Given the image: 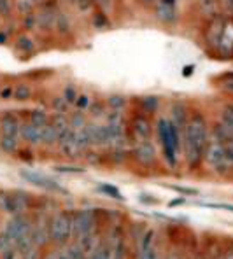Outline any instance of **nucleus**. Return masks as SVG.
<instances>
[{
  "mask_svg": "<svg viewBox=\"0 0 233 259\" xmlns=\"http://www.w3.org/2000/svg\"><path fill=\"white\" fill-rule=\"evenodd\" d=\"M207 147V123L204 116L195 114L189 117L184 130V154L189 165L197 166L202 161Z\"/></svg>",
  "mask_w": 233,
  "mask_h": 259,
  "instance_id": "f257e3e1",
  "label": "nucleus"
},
{
  "mask_svg": "<svg viewBox=\"0 0 233 259\" xmlns=\"http://www.w3.org/2000/svg\"><path fill=\"white\" fill-rule=\"evenodd\" d=\"M158 132H160V140H162L165 158L169 159L170 163H174L175 152H177V147H179V135H177V130H175V124L162 119L158 124Z\"/></svg>",
  "mask_w": 233,
  "mask_h": 259,
  "instance_id": "f03ea898",
  "label": "nucleus"
},
{
  "mask_svg": "<svg viewBox=\"0 0 233 259\" xmlns=\"http://www.w3.org/2000/svg\"><path fill=\"white\" fill-rule=\"evenodd\" d=\"M72 233V219L67 214H58L49 223V237L56 243H65Z\"/></svg>",
  "mask_w": 233,
  "mask_h": 259,
  "instance_id": "7ed1b4c3",
  "label": "nucleus"
},
{
  "mask_svg": "<svg viewBox=\"0 0 233 259\" xmlns=\"http://www.w3.org/2000/svg\"><path fill=\"white\" fill-rule=\"evenodd\" d=\"M0 208L18 215L28 208V196L25 193H6L0 194Z\"/></svg>",
  "mask_w": 233,
  "mask_h": 259,
  "instance_id": "20e7f679",
  "label": "nucleus"
},
{
  "mask_svg": "<svg viewBox=\"0 0 233 259\" xmlns=\"http://www.w3.org/2000/svg\"><path fill=\"white\" fill-rule=\"evenodd\" d=\"M21 177L25 181H28L30 184L37 186V188H43V189H48V191H58V193H63L65 189L58 182L51 181L49 177H46L43 174H35V172H28V170H21Z\"/></svg>",
  "mask_w": 233,
  "mask_h": 259,
  "instance_id": "39448f33",
  "label": "nucleus"
},
{
  "mask_svg": "<svg viewBox=\"0 0 233 259\" xmlns=\"http://www.w3.org/2000/svg\"><path fill=\"white\" fill-rule=\"evenodd\" d=\"M91 226H93V214L90 210H81L72 221V228L75 230V235L79 238H85L91 231Z\"/></svg>",
  "mask_w": 233,
  "mask_h": 259,
  "instance_id": "423d86ee",
  "label": "nucleus"
},
{
  "mask_svg": "<svg viewBox=\"0 0 233 259\" xmlns=\"http://www.w3.org/2000/svg\"><path fill=\"white\" fill-rule=\"evenodd\" d=\"M154 14L160 21L163 23H174L177 20V11H175V4L165 2V0H158L154 7Z\"/></svg>",
  "mask_w": 233,
  "mask_h": 259,
  "instance_id": "0eeeda50",
  "label": "nucleus"
},
{
  "mask_svg": "<svg viewBox=\"0 0 233 259\" xmlns=\"http://www.w3.org/2000/svg\"><path fill=\"white\" fill-rule=\"evenodd\" d=\"M20 121L14 114H6L0 121V133L4 137H20Z\"/></svg>",
  "mask_w": 233,
  "mask_h": 259,
  "instance_id": "6e6552de",
  "label": "nucleus"
},
{
  "mask_svg": "<svg viewBox=\"0 0 233 259\" xmlns=\"http://www.w3.org/2000/svg\"><path fill=\"white\" fill-rule=\"evenodd\" d=\"M205 158H207V161L212 163V165H219L223 159H226L224 146L221 142L207 144V147H205Z\"/></svg>",
  "mask_w": 233,
  "mask_h": 259,
  "instance_id": "1a4fd4ad",
  "label": "nucleus"
},
{
  "mask_svg": "<svg viewBox=\"0 0 233 259\" xmlns=\"http://www.w3.org/2000/svg\"><path fill=\"white\" fill-rule=\"evenodd\" d=\"M20 135L23 137V140H26L28 144H39L41 135H43V128L35 126L33 123H26L20 128Z\"/></svg>",
  "mask_w": 233,
  "mask_h": 259,
  "instance_id": "9d476101",
  "label": "nucleus"
},
{
  "mask_svg": "<svg viewBox=\"0 0 233 259\" xmlns=\"http://www.w3.org/2000/svg\"><path fill=\"white\" fill-rule=\"evenodd\" d=\"M135 158L139 159V161L142 163V165H149V163H154V159H156L154 147H152L149 142H142L135 149Z\"/></svg>",
  "mask_w": 233,
  "mask_h": 259,
  "instance_id": "9b49d317",
  "label": "nucleus"
},
{
  "mask_svg": "<svg viewBox=\"0 0 233 259\" xmlns=\"http://www.w3.org/2000/svg\"><path fill=\"white\" fill-rule=\"evenodd\" d=\"M133 132H135V135L140 139V142H146L149 139V135H151V124H149V121L146 117L139 116L133 119Z\"/></svg>",
  "mask_w": 233,
  "mask_h": 259,
  "instance_id": "f8f14e48",
  "label": "nucleus"
},
{
  "mask_svg": "<svg viewBox=\"0 0 233 259\" xmlns=\"http://www.w3.org/2000/svg\"><path fill=\"white\" fill-rule=\"evenodd\" d=\"M51 124H53V128L56 130V133H58V137L60 139H63L65 135H67L68 132H70V123H68L67 119H65V116L63 114H58V116H55L51 119Z\"/></svg>",
  "mask_w": 233,
  "mask_h": 259,
  "instance_id": "ddd939ff",
  "label": "nucleus"
},
{
  "mask_svg": "<svg viewBox=\"0 0 233 259\" xmlns=\"http://www.w3.org/2000/svg\"><path fill=\"white\" fill-rule=\"evenodd\" d=\"M60 140V137H58V133H56V130L53 128V124L51 123H48L46 126H43V135H41V142H44V144H55V142H58Z\"/></svg>",
  "mask_w": 233,
  "mask_h": 259,
  "instance_id": "4468645a",
  "label": "nucleus"
},
{
  "mask_svg": "<svg viewBox=\"0 0 233 259\" xmlns=\"http://www.w3.org/2000/svg\"><path fill=\"white\" fill-rule=\"evenodd\" d=\"M30 123H33L35 126L43 128L49 123V119H48V116H46V112H43V110H33V112L30 114Z\"/></svg>",
  "mask_w": 233,
  "mask_h": 259,
  "instance_id": "2eb2a0df",
  "label": "nucleus"
},
{
  "mask_svg": "<svg viewBox=\"0 0 233 259\" xmlns=\"http://www.w3.org/2000/svg\"><path fill=\"white\" fill-rule=\"evenodd\" d=\"M16 48L20 49V51H23V53H28V51H32V49H33V42L28 39V37H20V39H18Z\"/></svg>",
  "mask_w": 233,
  "mask_h": 259,
  "instance_id": "dca6fc26",
  "label": "nucleus"
},
{
  "mask_svg": "<svg viewBox=\"0 0 233 259\" xmlns=\"http://www.w3.org/2000/svg\"><path fill=\"white\" fill-rule=\"evenodd\" d=\"M30 97V88L25 86V84H20L14 90V98L16 100H26V98Z\"/></svg>",
  "mask_w": 233,
  "mask_h": 259,
  "instance_id": "f3484780",
  "label": "nucleus"
},
{
  "mask_svg": "<svg viewBox=\"0 0 233 259\" xmlns=\"http://www.w3.org/2000/svg\"><path fill=\"white\" fill-rule=\"evenodd\" d=\"M223 121H224V124H226L228 128L233 130V107H231V105L224 107V110H223Z\"/></svg>",
  "mask_w": 233,
  "mask_h": 259,
  "instance_id": "a211bd4d",
  "label": "nucleus"
},
{
  "mask_svg": "<svg viewBox=\"0 0 233 259\" xmlns=\"http://www.w3.org/2000/svg\"><path fill=\"white\" fill-rule=\"evenodd\" d=\"M91 259H110V250L107 247H98V249H95Z\"/></svg>",
  "mask_w": 233,
  "mask_h": 259,
  "instance_id": "6ab92c4d",
  "label": "nucleus"
},
{
  "mask_svg": "<svg viewBox=\"0 0 233 259\" xmlns=\"http://www.w3.org/2000/svg\"><path fill=\"white\" fill-rule=\"evenodd\" d=\"M100 191H104L107 194H110L112 198H116V200H123V194L118 191L116 188H112V186H100Z\"/></svg>",
  "mask_w": 233,
  "mask_h": 259,
  "instance_id": "aec40b11",
  "label": "nucleus"
},
{
  "mask_svg": "<svg viewBox=\"0 0 233 259\" xmlns=\"http://www.w3.org/2000/svg\"><path fill=\"white\" fill-rule=\"evenodd\" d=\"M204 207H211V208H223V210L233 212V205H226V203H200Z\"/></svg>",
  "mask_w": 233,
  "mask_h": 259,
  "instance_id": "412c9836",
  "label": "nucleus"
},
{
  "mask_svg": "<svg viewBox=\"0 0 233 259\" xmlns=\"http://www.w3.org/2000/svg\"><path fill=\"white\" fill-rule=\"evenodd\" d=\"M75 91H74V88H67L65 90V102H74L75 100Z\"/></svg>",
  "mask_w": 233,
  "mask_h": 259,
  "instance_id": "4be33fe9",
  "label": "nucleus"
},
{
  "mask_svg": "<svg viewBox=\"0 0 233 259\" xmlns=\"http://www.w3.org/2000/svg\"><path fill=\"white\" fill-rule=\"evenodd\" d=\"M11 11L9 0H0V14H7Z\"/></svg>",
  "mask_w": 233,
  "mask_h": 259,
  "instance_id": "5701e85b",
  "label": "nucleus"
},
{
  "mask_svg": "<svg viewBox=\"0 0 233 259\" xmlns=\"http://www.w3.org/2000/svg\"><path fill=\"white\" fill-rule=\"evenodd\" d=\"M172 189H175V191H179V193H186V194H197V193H198L197 189H189V188H181V186H172Z\"/></svg>",
  "mask_w": 233,
  "mask_h": 259,
  "instance_id": "b1692460",
  "label": "nucleus"
},
{
  "mask_svg": "<svg viewBox=\"0 0 233 259\" xmlns=\"http://www.w3.org/2000/svg\"><path fill=\"white\" fill-rule=\"evenodd\" d=\"M58 170H60V172H74V174L85 172V170H83V168H77V166H58Z\"/></svg>",
  "mask_w": 233,
  "mask_h": 259,
  "instance_id": "393cba45",
  "label": "nucleus"
},
{
  "mask_svg": "<svg viewBox=\"0 0 233 259\" xmlns=\"http://www.w3.org/2000/svg\"><path fill=\"white\" fill-rule=\"evenodd\" d=\"M223 88H224V90H226L230 95H233V77L226 79V81H223Z\"/></svg>",
  "mask_w": 233,
  "mask_h": 259,
  "instance_id": "a878e982",
  "label": "nucleus"
},
{
  "mask_svg": "<svg viewBox=\"0 0 233 259\" xmlns=\"http://www.w3.org/2000/svg\"><path fill=\"white\" fill-rule=\"evenodd\" d=\"M79 100H77V105L79 107H86L88 105V97H85V95H81V97H77Z\"/></svg>",
  "mask_w": 233,
  "mask_h": 259,
  "instance_id": "bb28decb",
  "label": "nucleus"
},
{
  "mask_svg": "<svg viewBox=\"0 0 233 259\" xmlns=\"http://www.w3.org/2000/svg\"><path fill=\"white\" fill-rule=\"evenodd\" d=\"M109 102H110L112 105H114V104H116V105H123V104H125V100H116V97H112Z\"/></svg>",
  "mask_w": 233,
  "mask_h": 259,
  "instance_id": "cd10ccee",
  "label": "nucleus"
},
{
  "mask_svg": "<svg viewBox=\"0 0 233 259\" xmlns=\"http://www.w3.org/2000/svg\"><path fill=\"white\" fill-rule=\"evenodd\" d=\"M60 257H62V256H58L56 252H53V254H48V256H46L44 259H60Z\"/></svg>",
  "mask_w": 233,
  "mask_h": 259,
  "instance_id": "c85d7f7f",
  "label": "nucleus"
},
{
  "mask_svg": "<svg viewBox=\"0 0 233 259\" xmlns=\"http://www.w3.org/2000/svg\"><path fill=\"white\" fill-rule=\"evenodd\" d=\"M181 203H184V200H174V201H170L172 207H174V205H181Z\"/></svg>",
  "mask_w": 233,
  "mask_h": 259,
  "instance_id": "c756f323",
  "label": "nucleus"
},
{
  "mask_svg": "<svg viewBox=\"0 0 233 259\" xmlns=\"http://www.w3.org/2000/svg\"><path fill=\"white\" fill-rule=\"evenodd\" d=\"M98 4H100V6H109L110 4V0H97Z\"/></svg>",
  "mask_w": 233,
  "mask_h": 259,
  "instance_id": "7c9ffc66",
  "label": "nucleus"
},
{
  "mask_svg": "<svg viewBox=\"0 0 233 259\" xmlns=\"http://www.w3.org/2000/svg\"><path fill=\"white\" fill-rule=\"evenodd\" d=\"M144 4H154V2H158V0H142Z\"/></svg>",
  "mask_w": 233,
  "mask_h": 259,
  "instance_id": "2f4dec72",
  "label": "nucleus"
},
{
  "mask_svg": "<svg viewBox=\"0 0 233 259\" xmlns=\"http://www.w3.org/2000/svg\"><path fill=\"white\" fill-rule=\"evenodd\" d=\"M0 137H2V133H0Z\"/></svg>",
  "mask_w": 233,
  "mask_h": 259,
  "instance_id": "473e14b6",
  "label": "nucleus"
}]
</instances>
